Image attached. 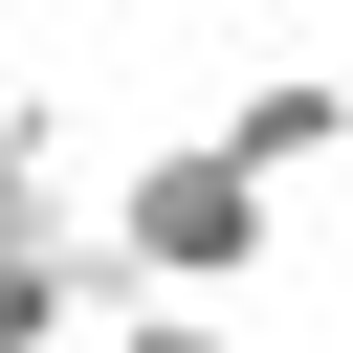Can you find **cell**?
I'll return each instance as SVG.
<instances>
[{
  "instance_id": "6da1fadb",
  "label": "cell",
  "mask_w": 353,
  "mask_h": 353,
  "mask_svg": "<svg viewBox=\"0 0 353 353\" xmlns=\"http://www.w3.org/2000/svg\"><path fill=\"white\" fill-rule=\"evenodd\" d=\"M88 221H110V265H132V287H243V265H265V221H287V176H265L243 132H154Z\"/></svg>"
},
{
  "instance_id": "7a4b0ae2",
  "label": "cell",
  "mask_w": 353,
  "mask_h": 353,
  "mask_svg": "<svg viewBox=\"0 0 353 353\" xmlns=\"http://www.w3.org/2000/svg\"><path fill=\"white\" fill-rule=\"evenodd\" d=\"M221 132H243L265 176H331V154H353V66H265V88L221 110Z\"/></svg>"
},
{
  "instance_id": "3957f363",
  "label": "cell",
  "mask_w": 353,
  "mask_h": 353,
  "mask_svg": "<svg viewBox=\"0 0 353 353\" xmlns=\"http://www.w3.org/2000/svg\"><path fill=\"white\" fill-rule=\"evenodd\" d=\"M110 353H243V331H221V287H132V309H110Z\"/></svg>"
}]
</instances>
